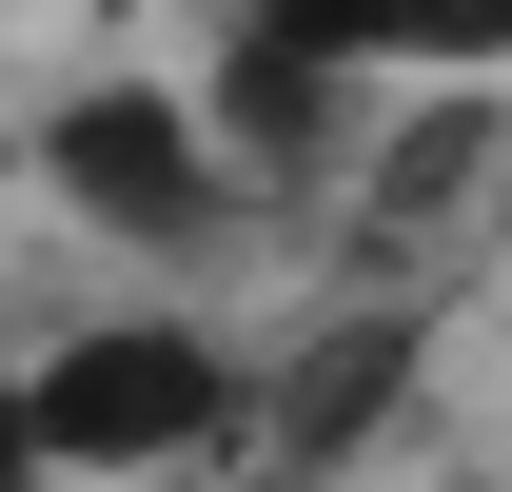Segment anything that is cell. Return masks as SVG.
Instances as JSON below:
<instances>
[{"label":"cell","instance_id":"1","mask_svg":"<svg viewBox=\"0 0 512 492\" xmlns=\"http://www.w3.org/2000/svg\"><path fill=\"white\" fill-rule=\"evenodd\" d=\"M40 433H60V473H197L237 433V355L178 315H119V335L40 355Z\"/></svg>","mask_w":512,"mask_h":492},{"label":"cell","instance_id":"2","mask_svg":"<svg viewBox=\"0 0 512 492\" xmlns=\"http://www.w3.org/2000/svg\"><path fill=\"white\" fill-rule=\"evenodd\" d=\"M40 178H60L99 237H138V256L217 237V119H197V99H158V79H99V99H60V119H40Z\"/></svg>","mask_w":512,"mask_h":492},{"label":"cell","instance_id":"3","mask_svg":"<svg viewBox=\"0 0 512 492\" xmlns=\"http://www.w3.org/2000/svg\"><path fill=\"white\" fill-rule=\"evenodd\" d=\"M237 40H276V60H316V79H493L512 0H256Z\"/></svg>","mask_w":512,"mask_h":492},{"label":"cell","instance_id":"4","mask_svg":"<svg viewBox=\"0 0 512 492\" xmlns=\"http://www.w3.org/2000/svg\"><path fill=\"white\" fill-rule=\"evenodd\" d=\"M60 473V433H40V374H0V492H40Z\"/></svg>","mask_w":512,"mask_h":492}]
</instances>
